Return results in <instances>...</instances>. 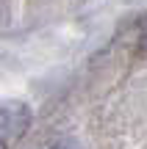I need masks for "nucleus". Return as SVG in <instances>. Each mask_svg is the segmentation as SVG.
Here are the masks:
<instances>
[{"label": "nucleus", "mask_w": 147, "mask_h": 149, "mask_svg": "<svg viewBox=\"0 0 147 149\" xmlns=\"http://www.w3.org/2000/svg\"><path fill=\"white\" fill-rule=\"evenodd\" d=\"M28 119H31L28 108H20V111H6V108H0V149L8 146L11 138L22 135V130L28 127Z\"/></svg>", "instance_id": "f257e3e1"}, {"label": "nucleus", "mask_w": 147, "mask_h": 149, "mask_svg": "<svg viewBox=\"0 0 147 149\" xmlns=\"http://www.w3.org/2000/svg\"><path fill=\"white\" fill-rule=\"evenodd\" d=\"M47 149H81V146H78V144H72V141H64V138H61V141H53Z\"/></svg>", "instance_id": "f03ea898"}]
</instances>
